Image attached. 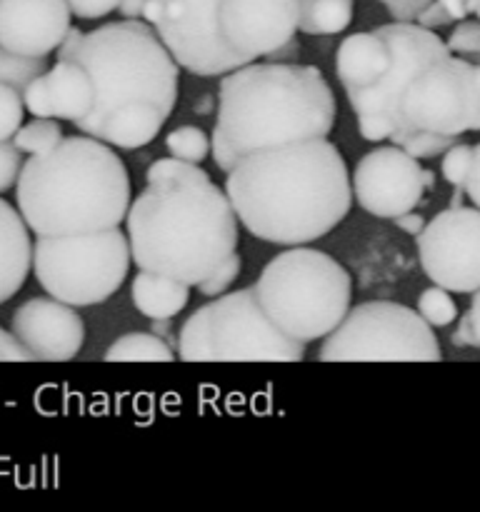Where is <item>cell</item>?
Returning <instances> with one entry per match:
<instances>
[{
  "label": "cell",
  "mask_w": 480,
  "mask_h": 512,
  "mask_svg": "<svg viewBox=\"0 0 480 512\" xmlns=\"http://www.w3.org/2000/svg\"><path fill=\"white\" fill-rule=\"evenodd\" d=\"M165 148H168L173 158L200 165L210 155V140L205 130H200L198 125H180L173 133H168Z\"/></svg>",
  "instance_id": "27"
},
{
  "label": "cell",
  "mask_w": 480,
  "mask_h": 512,
  "mask_svg": "<svg viewBox=\"0 0 480 512\" xmlns=\"http://www.w3.org/2000/svg\"><path fill=\"white\" fill-rule=\"evenodd\" d=\"M355 0H298V30L308 35H338L353 23Z\"/></svg>",
  "instance_id": "22"
},
{
  "label": "cell",
  "mask_w": 480,
  "mask_h": 512,
  "mask_svg": "<svg viewBox=\"0 0 480 512\" xmlns=\"http://www.w3.org/2000/svg\"><path fill=\"white\" fill-rule=\"evenodd\" d=\"M150 330H153L155 335H160V338H163L165 343L173 345V348H175V343H178V338H173V325H170V318L153 320V325H150Z\"/></svg>",
  "instance_id": "46"
},
{
  "label": "cell",
  "mask_w": 480,
  "mask_h": 512,
  "mask_svg": "<svg viewBox=\"0 0 480 512\" xmlns=\"http://www.w3.org/2000/svg\"><path fill=\"white\" fill-rule=\"evenodd\" d=\"M390 143L403 148L415 160H433L440 158L450 145L458 143V138L455 135L428 133V130H405V133L390 135Z\"/></svg>",
  "instance_id": "26"
},
{
  "label": "cell",
  "mask_w": 480,
  "mask_h": 512,
  "mask_svg": "<svg viewBox=\"0 0 480 512\" xmlns=\"http://www.w3.org/2000/svg\"><path fill=\"white\" fill-rule=\"evenodd\" d=\"M175 358L178 355L173 345L165 343L153 330L123 335L103 355L105 363H173Z\"/></svg>",
  "instance_id": "23"
},
{
  "label": "cell",
  "mask_w": 480,
  "mask_h": 512,
  "mask_svg": "<svg viewBox=\"0 0 480 512\" xmlns=\"http://www.w3.org/2000/svg\"><path fill=\"white\" fill-rule=\"evenodd\" d=\"M33 268V243L20 210L0 198V305L8 303L28 280Z\"/></svg>",
  "instance_id": "18"
},
{
  "label": "cell",
  "mask_w": 480,
  "mask_h": 512,
  "mask_svg": "<svg viewBox=\"0 0 480 512\" xmlns=\"http://www.w3.org/2000/svg\"><path fill=\"white\" fill-rule=\"evenodd\" d=\"M470 160H473V145L455 143L443 153V163H440V175L453 185L455 190L465 188V178H468Z\"/></svg>",
  "instance_id": "31"
},
{
  "label": "cell",
  "mask_w": 480,
  "mask_h": 512,
  "mask_svg": "<svg viewBox=\"0 0 480 512\" xmlns=\"http://www.w3.org/2000/svg\"><path fill=\"white\" fill-rule=\"evenodd\" d=\"M385 5L393 23H415L420 13L430 5V0H378Z\"/></svg>",
  "instance_id": "38"
},
{
  "label": "cell",
  "mask_w": 480,
  "mask_h": 512,
  "mask_svg": "<svg viewBox=\"0 0 480 512\" xmlns=\"http://www.w3.org/2000/svg\"><path fill=\"white\" fill-rule=\"evenodd\" d=\"M465 15H468V10H465L463 0H430V5L415 18V23L423 25V28L435 30L443 28V25L458 23Z\"/></svg>",
  "instance_id": "33"
},
{
  "label": "cell",
  "mask_w": 480,
  "mask_h": 512,
  "mask_svg": "<svg viewBox=\"0 0 480 512\" xmlns=\"http://www.w3.org/2000/svg\"><path fill=\"white\" fill-rule=\"evenodd\" d=\"M130 263L128 235L118 228L78 235H38L33 270L50 298L73 308H90L113 298Z\"/></svg>",
  "instance_id": "8"
},
{
  "label": "cell",
  "mask_w": 480,
  "mask_h": 512,
  "mask_svg": "<svg viewBox=\"0 0 480 512\" xmlns=\"http://www.w3.org/2000/svg\"><path fill=\"white\" fill-rule=\"evenodd\" d=\"M350 190L360 208L373 218L393 220L415 210L428 183L420 160L398 145H378L358 160L350 178Z\"/></svg>",
  "instance_id": "14"
},
{
  "label": "cell",
  "mask_w": 480,
  "mask_h": 512,
  "mask_svg": "<svg viewBox=\"0 0 480 512\" xmlns=\"http://www.w3.org/2000/svg\"><path fill=\"white\" fill-rule=\"evenodd\" d=\"M240 270H243V260H240L238 253H230L228 258L220 260L203 280H200L195 288H198L200 295H208V298H218V295L228 293L230 285L238 280Z\"/></svg>",
  "instance_id": "30"
},
{
  "label": "cell",
  "mask_w": 480,
  "mask_h": 512,
  "mask_svg": "<svg viewBox=\"0 0 480 512\" xmlns=\"http://www.w3.org/2000/svg\"><path fill=\"white\" fill-rule=\"evenodd\" d=\"M145 5L148 0H118V13L120 18H128V20H140L145 13Z\"/></svg>",
  "instance_id": "45"
},
{
  "label": "cell",
  "mask_w": 480,
  "mask_h": 512,
  "mask_svg": "<svg viewBox=\"0 0 480 512\" xmlns=\"http://www.w3.org/2000/svg\"><path fill=\"white\" fill-rule=\"evenodd\" d=\"M63 128L55 118H35L33 123L20 125L15 130V135L10 138V143L20 150V153L28 155H43L48 150H53L55 145L63 140Z\"/></svg>",
  "instance_id": "24"
},
{
  "label": "cell",
  "mask_w": 480,
  "mask_h": 512,
  "mask_svg": "<svg viewBox=\"0 0 480 512\" xmlns=\"http://www.w3.org/2000/svg\"><path fill=\"white\" fill-rule=\"evenodd\" d=\"M253 288L265 315L305 345L325 338L345 318L353 298L348 270L323 250L305 245L275 255Z\"/></svg>",
  "instance_id": "6"
},
{
  "label": "cell",
  "mask_w": 480,
  "mask_h": 512,
  "mask_svg": "<svg viewBox=\"0 0 480 512\" xmlns=\"http://www.w3.org/2000/svg\"><path fill=\"white\" fill-rule=\"evenodd\" d=\"M463 193L473 200L475 208L480 210V143L473 145V160H470L468 178H465Z\"/></svg>",
  "instance_id": "41"
},
{
  "label": "cell",
  "mask_w": 480,
  "mask_h": 512,
  "mask_svg": "<svg viewBox=\"0 0 480 512\" xmlns=\"http://www.w3.org/2000/svg\"><path fill=\"white\" fill-rule=\"evenodd\" d=\"M298 53H300V43L295 38H290L288 43H283L280 48H275L273 53L265 55V60H270V63H290Z\"/></svg>",
  "instance_id": "44"
},
{
  "label": "cell",
  "mask_w": 480,
  "mask_h": 512,
  "mask_svg": "<svg viewBox=\"0 0 480 512\" xmlns=\"http://www.w3.org/2000/svg\"><path fill=\"white\" fill-rule=\"evenodd\" d=\"M20 95H23V105L30 115H35V118H53L48 85H45V73L30 80V83L20 90Z\"/></svg>",
  "instance_id": "36"
},
{
  "label": "cell",
  "mask_w": 480,
  "mask_h": 512,
  "mask_svg": "<svg viewBox=\"0 0 480 512\" xmlns=\"http://www.w3.org/2000/svg\"><path fill=\"white\" fill-rule=\"evenodd\" d=\"M335 110L333 90L315 65L253 60L220 80L210 153L228 173L253 150L328 138Z\"/></svg>",
  "instance_id": "2"
},
{
  "label": "cell",
  "mask_w": 480,
  "mask_h": 512,
  "mask_svg": "<svg viewBox=\"0 0 480 512\" xmlns=\"http://www.w3.org/2000/svg\"><path fill=\"white\" fill-rule=\"evenodd\" d=\"M418 315L430 325V328H445L453 320H458V305L450 298V293L440 285L428 288L418 298Z\"/></svg>",
  "instance_id": "28"
},
{
  "label": "cell",
  "mask_w": 480,
  "mask_h": 512,
  "mask_svg": "<svg viewBox=\"0 0 480 512\" xmlns=\"http://www.w3.org/2000/svg\"><path fill=\"white\" fill-rule=\"evenodd\" d=\"M423 273L448 293L480 290V210L450 205L418 235Z\"/></svg>",
  "instance_id": "13"
},
{
  "label": "cell",
  "mask_w": 480,
  "mask_h": 512,
  "mask_svg": "<svg viewBox=\"0 0 480 512\" xmlns=\"http://www.w3.org/2000/svg\"><path fill=\"white\" fill-rule=\"evenodd\" d=\"M68 8L75 18L98 20L118 8V0H68Z\"/></svg>",
  "instance_id": "39"
},
{
  "label": "cell",
  "mask_w": 480,
  "mask_h": 512,
  "mask_svg": "<svg viewBox=\"0 0 480 512\" xmlns=\"http://www.w3.org/2000/svg\"><path fill=\"white\" fill-rule=\"evenodd\" d=\"M10 333L40 363H68L85 343V323L73 305L55 298H30L10 320Z\"/></svg>",
  "instance_id": "16"
},
{
  "label": "cell",
  "mask_w": 480,
  "mask_h": 512,
  "mask_svg": "<svg viewBox=\"0 0 480 512\" xmlns=\"http://www.w3.org/2000/svg\"><path fill=\"white\" fill-rule=\"evenodd\" d=\"M465 10H468V13L478 15V20H480V0H470V3L465 5Z\"/></svg>",
  "instance_id": "47"
},
{
  "label": "cell",
  "mask_w": 480,
  "mask_h": 512,
  "mask_svg": "<svg viewBox=\"0 0 480 512\" xmlns=\"http://www.w3.org/2000/svg\"><path fill=\"white\" fill-rule=\"evenodd\" d=\"M143 18L188 73L210 78L243 65L223 35V0H148Z\"/></svg>",
  "instance_id": "11"
},
{
  "label": "cell",
  "mask_w": 480,
  "mask_h": 512,
  "mask_svg": "<svg viewBox=\"0 0 480 512\" xmlns=\"http://www.w3.org/2000/svg\"><path fill=\"white\" fill-rule=\"evenodd\" d=\"M225 195L253 238L285 248L328 235L353 205L348 165L328 138L243 155L228 170Z\"/></svg>",
  "instance_id": "1"
},
{
  "label": "cell",
  "mask_w": 480,
  "mask_h": 512,
  "mask_svg": "<svg viewBox=\"0 0 480 512\" xmlns=\"http://www.w3.org/2000/svg\"><path fill=\"white\" fill-rule=\"evenodd\" d=\"M470 130H473V133H480V113L475 115V120H473V125H470Z\"/></svg>",
  "instance_id": "48"
},
{
  "label": "cell",
  "mask_w": 480,
  "mask_h": 512,
  "mask_svg": "<svg viewBox=\"0 0 480 512\" xmlns=\"http://www.w3.org/2000/svg\"><path fill=\"white\" fill-rule=\"evenodd\" d=\"M210 178L200 165L185 163L178 158H163L155 160L145 173V183L148 185H175V183H190V180H205Z\"/></svg>",
  "instance_id": "29"
},
{
  "label": "cell",
  "mask_w": 480,
  "mask_h": 512,
  "mask_svg": "<svg viewBox=\"0 0 480 512\" xmlns=\"http://www.w3.org/2000/svg\"><path fill=\"white\" fill-rule=\"evenodd\" d=\"M373 30L388 45L390 68L378 83L345 90V95L358 118L360 138L383 143L390 140V135L410 130L403 118V93L413 75H418L433 60L445 58L450 50L438 33L418 23H388Z\"/></svg>",
  "instance_id": "10"
},
{
  "label": "cell",
  "mask_w": 480,
  "mask_h": 512,
  "mask_svg": "<svg viewBox=\"0 0 480 512\" xmlns=\"http://www.w3.org/2000/svg\"><path fill=\"white\" fill-rule=\"evenodd\" d=\"M470 308L460 318L458 328L453 333L455 348H480V290H475Z\"/></svg>",
  "instance_id": "34"
},
{
  "label": "cell",
  "mask_w": 480,
  "mask_h": 512,
  "mask_svg": "<svg viewBox=\"0 0 480 512\" xmlns=\"http://www.w3.org/2000/svg\"><path fill=\"white\" fill-rule=\"evenodd\" d=\"M468 60H470V63L480 65V53H473V55H468Z\"/></svg>",
  "instance_id": "49"
},
{
  "label": "cell",
  "mask_w": 480,
  "mask_h": 512,
  "mask_svg": "<svg viewBox=\"0 0 480 512\" xmlns=\"http://www.w3.org/2000/svg\"><path fill=\"white\" fill-rule=\"evenodd\" d=\"M80 40H83V30L73 28V25H70V28L65 30L63 40H60V43H58V48H55V50H58V60H70V58H73V53H75V50H78Z\"/></svg>",
  "instance_id": "42"
},
{
  "label": "cell",
  "mask_w": 480,
  "mask_h": 512,
  "mask_svg": "<svg viewBox=\"0 0 480 512\" xmlns=\"http://www.w3.org/2000/svg\"><path fill=\"white\" fill-rule=\"evenodd\" d=\"M175 355L183 363H300L305 343L265 315L255 288L223 293L180 325Z\"/></svg>",
  "instance_id": "7"
},
{
  "label": "cell",
  "mask_w": 480,
  "mask_h": 512,
  "mask_svg": "<svg viewBox=\"0 0 480 512\" xmlns=\"http://www.w3.org/2000/svg\"><path fill=\"white\" fill-rule=\"evenodd\" d=\"M48 70V58L20 55L0 45V83L15 90H23L33 78Z\"/></svg>",
  "instance_id": "25"
},
{
  "label": "cell",
  "mask_w": 480,
  "mask_h": 512,
  "mask_svg": "<svg viewBox=\"0 0 480 512\" xmlns=\"http://www.w3.org/2000/svg\"><path fill=\"white\" fill-rule=\"evenodd\" d=\"M130 295H133V305L138 308V313L145 315V318L173 320L188 305L190 285L180 283V280L170 278V275L140 270L133 278Z\"/></svg>",
  "instance_id": "21"
},
{
  "label": "cell",
  "mask_w": 480,
  "mask_h": 512,
  "mask_svg": "<svg viewBox=\"0 0 480 512\" xmlns=\"http://www.w3.org/2000/svg\"><path fill=\"white\" fill-rule=\"evenodd\" d=\"M445 45L450 53L463 55V58L480 53V20H458Z\"/></svg>",
  "instance_id": "35"
},
{
  "label": "cell",
  "mask_w": 480,
  "mask_h": 512,
  "mask_svg": "<svg viewBox=\"0 0 480 512\" xmlns=\"http://www.w3.org/2000/svg\"><path fill=\"white\" fill-rule=\"evenodd\" d=\"M73 63L95 85V103L85 118H100L125 105H150L173 113L178 103L180 65L143 20H118L83 33Z\"/></svg>",
  "instance_id": "5"
},
{
  "label": "cell",
  "mask_w": 480,
  "mask_h": 512,
  "mask_svg": "<svg viewBox=\"0 0 480 512\" xmlns=\"http://www.w3.org/2000/svg\"><path fill=\"white\" fill-rule=\"evenodd\" d=\"M20 168H23V153L10 140H0V195L18 183Z\"/></svg>",
  "instance_id": "37"
},
{
  "label": "cell",
  "mask_w": 480,
  "mask_h": 512,
  "mask_svg": "<svg viewBox=\"0 0 480 512\" xmlns=\"http://www.w3.org/2000/svg\"><path fill=\"white\" fill-rule=\"evenodd\" d=\"M323 363H440L433 328L400 303L370 300L345 313L320 345Z\"/></svg>",
  "instance_id": "9"
},
{
  "label": "cell",
  "mask_w": 480,
  "mask_h": 512,
  "mask_svg": "<svg viewBox=\"0 0 480 512\" xmlns=\"http://www.w3.org/2000/svg\"><path fill=\"white\" fill-rule=\"evenodd\" d=\"M45 85H48L50 108L53 118L75 120L85 118L95 103V85L85 68L73 60H58L53 68L45 70Z\"/></svg>",
  "instance_id": "20"
},
{
  "label": "cell",
  "mask_w": 480,
  "mask_h": 512,
  "mask_svg": "<svg viewBox=\"0 0 480 512\" xmlns=\"http://www.w3.org/2000/svg\"><path fill=\"white\" fill-rule=\"evenodd\" d=\"M68 0H0V45L48 58L70 28Z\"/></svg>",
  "instance_id": "17"
},
{
  "label": "cell",
  "mask_w": 480,
  "mask_h": 512,
  "mask_svg": "<svg viewBox=\"0 0 480 512\" xmlns=\"http://www.w3.org/2000/svg\"><path fill=\"white\" fill-rule=\"evenodd\" d=\"M15 188L20 215L35 235L120 228L130 208L128 168L108 143L85 133L30 155Z\"/></svg>",
  "instance_id": "3"
},
{
  "label": "cell",
  "mask_w": 480,
  "mask_h": 512,
  "mask_svg": "<svg viewBox=\"0 0 480 512\" xmlns=\"http://www.w3.org/2000/svg\"><path fill=\"white\" fill-rule=\"evenodd\" d=\"M25 105L20 90L0 83V140H10L23 125Z\"/></svg>",
  "instance_id": "32"
},
{
  "label": "cell",
  "mask_w": 480,
  "mask_h": 512,
  "mask_svg": "<svg viewBox=\"0 0 480 512\" xmlns=\"http://www.w3.org/2000/svg\"><path fill=\"white\" fill-rule=\"evenodd\" d=\"M30 353L15 340L13 333L0 328V363H30Z\"/></svg>",
  "instance_id": "40"
},
{
  "label": "cell",
  "mask_w": 480,
  "mask_h": 512,
  "mask_svg": "<svg viewBox=\"0 0 480 512\" xmlns=\"http://www.w3.org/2000/svg\"><path fill=\"white\" fill-rule=\"evenodd\" d=\"M130 258L140 270L195 285L238 248V218L210 178L145 185L125 213Z\"/></svg>",
  "instance_id": "4"
},
{
  "label": "cell",
  "mask_w": 480,
  "mask_h": 512,
  "mask_svg": "<svg viewBox=\"0 0 480 512\" xmlns=\"http://www.w3.org/2000/svg\"><path fill=\"white\" fill-rule=\"evenodd\" d=\"M220 23L240 63H253L295 38L298 0H223Z\"/></svg>",
  "instance_id": "15"
},
{
  "label": "cell",
  "mask_w": 480,
  "mask_h": 512,
  "mask_svg": "<svg viewBox=\"0 0 480 512\" xmlns=\"http://www.w3.org/2000/svg\"><path fill=\"white\" fill-rule=\"evenodd\" d=\"M393 223L398 225V228L403 230V233H408V235H418L420 230L425 228L423 215L413 213V210H408V213H403V215H398V218H393Z\"/></svg>",
  "instance_id": "43"
},
{
  "label": "cell",
  "mask_w": 480,
  "mask_h": 512,
  "mask_svg": "<svg viewBox=\"0 0 480 512\" xmlns=\"http://www.w3.org/2000/svg\"><path fill=\"white\" fill-rule=\"evenodd\" d=\"M480 113V85L475 65L448 53L425 65L403 93V118L410 130L455 135L468 133Z\"/></svg>",
  "instance_id": "12"
},
{
  "label": "cell",
  "mask_w": 480,
  "mask_h": 512,
  "mask_svg": "<svg viewBox=\"0 0 480 512\" xmlns=\"http://www.w3.org/2000/svg\"><path fill=\"white\" fill-rule=\"evenodd\" d=\"M390 68V50L375 30L355 33L340 43L335 53V75L345 90L368 88Z\"/></svg>",
  "instance_id": "19"
}]
</instances>
